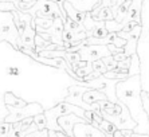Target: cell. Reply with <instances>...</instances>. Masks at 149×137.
<instances>
[{"mask_svg": "<svg viewBox=\"0 0 149 137\" xmlns=\"http://www.w3.org/2000/svg\"><path fill=\"white\" fill-rule=\"evenodd\" d=\"M141 93V74L118 81L117 86H116L117 98L128 106L133 120L137 122V128L133 132L149 134V118L145 109H144V105H142Z\"/></svg>", "mask_w": 149, "mask_h": 137, "instance_id": "6da1fadb", "label": "cell"}, {"mask_svg": "<svg viewBox=\"0 0 149 137\" xmlns=\"http://www.w3.org/2000/svg\"><path fill=\"white\" fill-rule=\"evenodd\" d=\"M20 32L14 20L12 11H0V42H8L17 48Z\"/></svg>", "mask_w": 149, "mask_h": 137, "instance_id": "7a4b0ae2", "label": "cell"}, {"mask_svg": "<svg viewBox=\"0 0 149 137\" xmlns=\"http://www.w3.org/2000/svg\"><path fill=\"white\" fill-rule=\"evenodd\" d=\"M26 14H30L32 17H62L63 19V14L61 11L58 3L50 1V0H38L35 1V4L31 8L24 11Z\"/></svg>", "mask_w": 149, "mask_h": 137, "instance_id": "3957f363", "label": "cell"}, {"mask_svg": "<svg viewBox=\"0 0 149 137\" xmlns=\"http://www.w3.org/2000/svg\"><path fill=\"white\" fill-rule=\"evenodd\" d=\"M137 54L140 58L142 90L149 93V41H140L137 46Z\"/></svg>", "mask_w": 149, "mask_h": 137, "instance_id": "277c9868", "label": "cell"}, {"mask_svg": "<svg viewBox=\"0 0 149 137\" xmlns=\"http://www.w3.org/2000/svg\"><path fill=\"white\" fill-rule=\"evenodd\" d=\"M78 52H79L82 61L91 62V63L94 61H98V59L111 55L109 47L105 45H85Z\"/></svg>", "mask_w": 149, "mask_h": 137, "instance_id": "5b68a950", "label": "cell"}, {"mask_svg": "<svg viewBox=\"0 0 149 137\" xmlns=\"http://www.w3.org/2000/svg\"><path fill=\"white\" fill-rule=\"evenodd\" d=\"M89 87L86 86H81V85H71L69 87V94L67 97L65 98L66 102H70V103H74L77 106L82 108L83 110H100V103L97 102L95 106H90L87 105L85 101H83V93L86 92Z\"/></svg>", "mask_w": 149, "mask_h": 137, "instance_id": "8992f818", "label": "cell"}, {"mask_svg": "<svg viewBox=\"0 0 149 137\" xmlns=\"http://www.w3.org/2000/svg\"><path fill=\"white\" fill-rule=\"evenodd\" d=\"M74 137H108V134L89 122H79L74 127Z\"/></svg>", "mask_w": 149, "mask_h": 137, "instance_id": "52a82bcc", "label": "cell"}, {"mask_svg": "<svg viewBox=\"0 0 149 137\" xmlns=\"http://www.w3.org/2000/svg\"><path fill=\"white\" fill-rule=\"evenodd\" d=\"M79 122H89V120L82 118V117L77 116V114H74V113L67 114V116H62L58 118L59 127L62 128L63 132L70 137H74V127H75V124H79Z\"/></svg>", "mask_w": 149, "mask_h": 137, "instance_id": "ba28073f", "label": "cell"}, {"mask_svg": "<svg viewBox=\"0 0 149 137\" xmlns=\"http://www.w3.org/2000/svg\"><path fill=\"white\" fill-rule=\"evenodd\" d=\"M35 36H36V30H35V20L34 23H30L26 26V30L23 31V34L20 35L19 42H17V50L19 47H24V48H31L35 50Z\"/></svg>", "mask_w": 149, "mask_h": 137, "instance_id": "9c48e42d", "label": "cell"}, {"mask_svg": "<svg viewBox=\"0 0 149 137\" xmlns=\"http://www.w3.org/2000/svg\"><path fill=\"white\" fill-rule=\"evenodd\" d=\"M141 36L140 41H149V0L142 1L141 8Z\"/></svg>", "mask_w": 149, "mask_h": 137, "instance_id": "30bf717a", "label": "cell"}, {"mask_svg": "<svg viewBox=\"0 0 149 137\" xmlns=\"http://www.w3.org/2000/svg\"><path fill=\"white\" fill-rule=\"evenodd\" d=\"M108 96L105 94L104 92H101V90H97V89H87L86 92L83 93V101L87 103V105H90V106H95L97 102L100 101H106Z\"/></svg>", "mask_w": 149, "mask_h": 137, "instance_id": "8fae6325", "label": "cell"}, {"mask_svg": "<svg viewBox=\"0 0 149 137\" xmlns=\"http://www.w3.org/2000/svg\"><path fill=\"white\" fill-rule=\"evenodd\" d=\"M90 14L95 20L106 22V20H113V19H114V14H113L111 7H104V6H101V4H98Z\"/></svg>", "mask_w": 149, "mask_h": 137, "instance_id": "7c38bea8", "label": "cell"}, {"mask_svg": "<svg viewBox=\"0 0 149 137\" xmlns=\"http://www.w3.org/2000/svg\"><path fill=\"white\" fill-rule=\"evenodd\" d=\"M73 4V7L81 12H91L101 3V0H67Z\"/></svg>", "mask_w": 149, "mask_h": 137, "instance_id": "4fadbf2b", "label": "cell"}, {"mask_svg": "<svg viewBox=\"0 0 149 137\" xmlns=\"http://www.w3.org/2000/svg\"><path fill=\"white\" fill-rule=\"evenodd\" d=\"M87 36H94V38L97 39H104L108 36L109 31L106 28V22H102V20H97L95 24H94V27L91 31L86 32Z\"/></svg>", "mask_w": 149, "mask_h": 137, "instance_id": "5bb4252c", "label": "cell"}, {"mask_svg": "<svg viewBox=\"0 0 149 137\" xmlns=\"http://www.w3.org/2000/svg\"><path fill=\"white\" fill-rule=\"evenodd\" d=\"M90 73H93V63L91 62H86V61H81L78 63V67L75 70V74L79 77L83 81V78L86 75H89Z\"/></svg>", "mask_w": 149, "mask_h": 137, "instance_id": "9a60e30c", "label": "cell"}, {"mask_svg": "<svg viewBox=\"0 0 149 137\" xmlns=\"http://www.w3.org/2000/svg\"><path fill=\"white\" fill-rule=\"evenodd\" d=\"M34 20H35V30H36V32L49 30L52 26V23H54L52 17H34Z\"/></svg>", "mask_w": 149, "mask_h": 137, "instance_id": "2e32d148", "label": "cell"}, {"mask_svg": "<svg viewBox=\"0 0 149 137\" xmlns=\"http://www.w3.org/2000/svg\"><path fill=\"white\" fill-rule=\"evenodd\" d=\"M130 4H132V0H126V1H124V3L118 7L117 12H116L114 15V20H117L118 23H122L125 19V16H126V14H128L129 11V7H130Z\"/></svg>", "mask_w": 149, "mask_h": 137, "instance_id": "e0dca14e", "label": "cell"}, {"mask_svg": "<svg viewBox=\"0 0 149 137\" xmlns=\"http://www.w3.org/2000/svg\"><path fill=\"white\" fill-rule=\"evenodd\" d=\"M141 73V68H140V58H139V54L132 55V62H130V67H129V77H133V75H137Z\"/></svg>", "mask_w": 149, "mask_h": 137, "instance_id": "ac0fdd59", "label": "cell"}, {"mask_svg": "<svg viewBox=\"0 0 149 137\" xmlns=\"http://www.w3.org/2000/svg\"><path fill=\"white\" fill-rule=\"evenodd\" d=\"M98 128H100L102 132H105L108 136H113V134H114V132L117 130V128H116L114 124H111L110 121L105 120V118H104V121L100 124V127H98Z\"/></svg>", "mask_w": 149, "mask_h": 137, "instance_id": "d6986e66", "label": "cell"}, {"mask_svg": "<svg viewBox=\"0 0 149 137\" xmlns=\"http://www.w3.org/2000/svg\"><path fill=\"white\" fill-rule=\"evenodd\" d=\"M106 28H108L109 32H118V31L124 30V24L118 23L117 20H106Z\"/></svg>", "mask_w": 149, "mask_h": 137, "instance_id": "ffe728a7", "label": "cell"}, {"mask_svg": "<svg viewBox=\"0 0 149 137\" xmlns=\"http://www.w3.org/2000/svg\"><path fill=\"white\" fill-rule=\"evenodd\" d=\"M34 122L36 124V127H38L39 130L46 129V128H47V118H46L45 113H40V114L34 116Z\"/></svg>", "mask_w": 149, "mask_h": 137, "instance_id": "44dd1931", "label": "cell"}, {"mask_svg": "<svg viewBox=\"0 0 149 137\" xmlns=\"http://www.w3.org/2000/svg\"><path fill=\"white\" fill-rule=\"evenodd\" d=\"M93 70L94 71L101 73V74L108 73V67H106V65H105V62L102 61V59H98V61L93 62Z\"/></svg>", "mask_w": 149, "mask_h": 137, "instance_id": "7402d4cb", "label": "cell"}, {"mask_svg": "<svg viewBox=\"0 0 149 137\" xmlns=\"http://www.w3.org/2000/svg\"><path fill=\"white\" fill-rule=\"evenodd\" d=\"M102 61L105 62V65H106V67H108V71H110V70H114V68L118 66V62L114 59V57H113V55L105 57V58H102Z\"/></svg>", "mask_w": 149, "mask_h": 137, "instance_id": "603a6c76", "label": "cell"}, {"mask_svg": "<svg viewBox=\"0 0 149 137\" xmlns=\"http://www.w3.org/2000/svg\"><path fill=\"white\" fill-rule=\"evenodd\" d=\"M11 128H12V124H10V122L4 121V122L0 124V137H8Z\"/></svg>", "mask_w": 149, "mask_h": 137, "instance_id": "cb8c5ba5", "label": "cell"}, {"mask_svg": "<svg viewBox=\"0 0 149 137\" xmlns=\"http://www.w3.org/2000/svg\"><path fill=\"white\" fill-rule=\"evenodd\" d=\"M49 133L50 130L46 128V129H42V130H35V132H31V133H28L26 137H49Z\"/></svg>", "mask_w": 149, "mask_h": 137, "instance_id": "d4e9b609", "label": "cell"}, {"mask_svg": "<svg viewBox=\"0 0 149 137\" xmlns=\"http://www.w3.org/2000/svg\"><path fill=\"white\" fill-rule=\"evenodd\" d=\"M16 6L11 1H0V11H15Z\"/></svg>", "mask_w": 149, "mask_h": 137, "instance_id": "484cf974", "label": "cell"}, {"mask_svg": "<svg viewBox=\"0 0 149 137\" xmlns=\"http://www.w3.org/2000/svg\"><path fill=\"white\" fill-rule=\"evenodd\" d=\"M141 98H142V105H144V109H145L146 114H148V118H149V94L146 92H144V90H142Z\"/></svg>", "mask_w": 149, "mask_h": 137, "instance_id": "4316f807", "label": "cell"}, {"mask_svg": "<svg viewBox=\"0 0 149 137\" xmlns=\"http://www.w3.org/2000/svg\"><path fill=\"white\" fill-rule=\"evenodd\" d=\"M113 45L114 46H117V47H125V45H126V39H124V38H121V36H116V39H114V42H113Z\"/></svg>", "mask_w": 149, "mask_h": 137, "instance_id": "83f0119b", "label": "cell"}, {"mask_svg": "<svg viewBox=\"0 0 149 137\" xmlns=\"http://www.w3.org/2000/svg\"><path fill=\"white\" fill-rule=\"evenodd\" d=\"M113 57H114V59H116V61H117V62H121V61H124V59H126V58H128L125 52H120V54H114V55H113Z\"/></svg>", "mask_w": 149, "mask_h": 137, "instance_id": "f1b7e54d", "label": "cell"}, {"mask_svg": "<svg viewBox=\"0 0 149 137\" xmlns=\"http://www.w3.org/2000/svg\"><path fill=\"white\" fill-rule=\"evenodd\" d=\"M113 137H125V134L122 133V130L117 129V130L114 132V134H113Z\"/></svg>", "mask_w": 149, "mask_h": 137, "instance_id": "f546056e", "label": "cell"}, {"mask_svg": "<svg viewBox=\"0 0 149 137\" xmlns=\"http://www.w3.org/2000/svg\"><path fill=\"white\" fill-rule=\"evenodd\" d=\"M130 137H149V134H144V133H134V132H133L132 136H130Z\"/></svg>", "mask_w": 149, "mask_h": 137, "instance_id": "4dcf8cb0", "label": "cell"}, {"mask_svg": "<svg viewBox=\"0 0 149 137\" xmlns=\"http://www.w3.org/2000/svg\"><path fill=\"white\" fill-rule=\"evenodd\" d=\"M58 136H59V137H70V136H67L65 132H58Z\"/></svg>", "mask_w": 149, "mask_h": 137, "instance_id": "1f68e13d", "label": "cell"}, {"mask_svg": "<svg viewBox=\"0 0 149 137\" xmlns=\"http://www.w3.org/2000/svg\"><path fill=\"white\" fill-rule=\"evenodd\" d=\"M50 1H54V3H65V1H66V0H50Z\"/></svg>", "mask_w": 149, "mask_h": 137, "instance_id": "d6a6232c", "label": "cell"}, {"mask_svg": "<svg viewBox=\"0 0 149 137\" xmlns=\"http://www.w3.org/2000/svg\"><path fill=\"white\" fill-rule=\"evenodd\" d=\"M23 1H27V3H31V1H38V0H23Z\"/></svg>", "mask_w": 149, "mask_h": 137, "instance_id": "836d02e7", "label": "cell"}, {"mask_svg": "<svg viewBox=\"0 0 149 137\" xmlns=\"http://www.w3.org/2000/svg\"><path fill=\"white\" fill-rule=\"evenodd\" d=\"M108 137H113V136H108Z\"/></svg>", "mask_w": 149, "mask_h": 137, "instance_id": "e575fe53", "label": "cell"}, {"mask_svg": "<svg viewBox=\"0 0 149 137\" xmlns=\"http://www.w3.org/2000/svg\"><path fill=\"white\" fill-rule=\"evenodd\" d=\"M148 94H149V93H148Z\"/></svg>", "mask_w": 149, "mask_h": 137, "instance_id": "d590c367", "label": "cell"}]
</instances>
